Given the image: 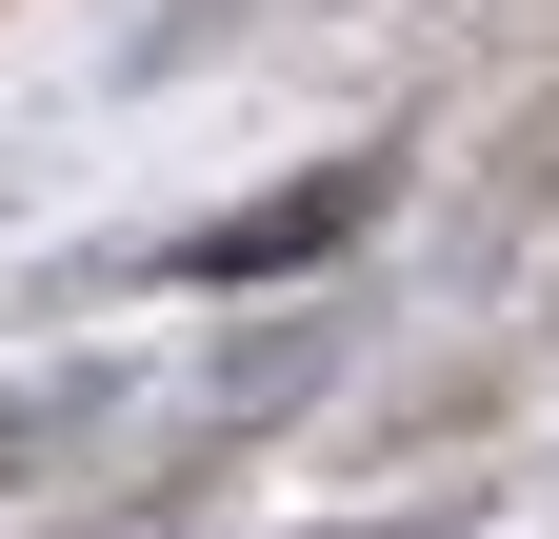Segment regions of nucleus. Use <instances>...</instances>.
Here are the masks:
<instances>
[{
    "mask_svg": "<svg viewBox=\"0 0 559 539\" xmlns=\"http://www.w3.org/2000/svg\"><path fill=\"white\" fill-rule=\"evenodd\" d=\"M360 539H419V519H360Z\"/></svg>",
    "mask_w": 559,
    "mask_h": 539,
    "instance_id": "3",
    "label": "nucleus"
},
{
    "mask_svg": "<svg viewBox=\"0 0 559 539\" xmlns=\"http://www.w3.org/2000/svg\"><path fill=\"white\" fill-rule=\"evenodd\" d=\"M380 220V160H320L280 220H240V240H180V280H260V260H320V240H360Z\"/></svg>",
    "mask_w": 559,
    "mask_h": 539,
    "instance_id": "1",
    "label": "nucleus"
},
{
    "mask_svg": "<svg viewBox=\"0 0 559 539\" xmlns=\"http://www.w3.org/2000/svg\"><path fill=\"white\" fill-rule=\"evenodd\" d=\"M100 399H120L100 360H60V380H0V500H21V480H60V459L100 440Z\"/></svg>",
    "mask_w": 559,
    "mask_h": 539,
    "instance_id": "2",
    "label": "nucleus"
}]
</instances>
